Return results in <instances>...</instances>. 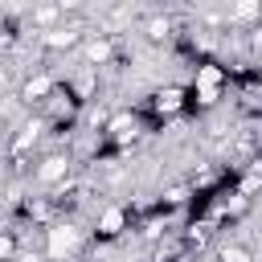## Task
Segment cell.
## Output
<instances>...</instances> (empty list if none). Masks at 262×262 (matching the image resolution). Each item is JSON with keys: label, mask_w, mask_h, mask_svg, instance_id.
I'll return each instance as SVG.
<instances>
[{"label": "cell", "mask_w": 262, "mask_h": 262, "mask_svg": "<svg viewBox=\"0 0 262 262\" xmlns=\"http://www.w3.org/2000/svg\"><path fill=\"white\" fill-rule=\"evenodd\" d=\"M41 233H45L41 237V254L49 262H74L86 250V237H82V229L74 221H49Z\"/></svg>", "instance_id": "cell-1"}, {"label": "cell", "mask_w": 262, "mask_h": 262, "mask_svg": "<svg viewBox=\"0 0 262 262\" xmlns=\"http://www.w3.org/2000/svg\"><path fill=\"white\" fill-rule=\"evenodd\" d=\"M225 86H229L225 70H221L217 61H201L196 74H192V90H188V94L196 98V106H217L221 94H225Z\"/></svg>", "instance_id": "cell-2"}, {"label": "cell", "mask_w": 262, "mask_h": 262, "mask_svg": "<svg viewBox=\"0 0 262 262\" xmlns=\"http://www.w3.org/2000/svg\"><path fill=\"white\" fill-rule=\"evenodd\" d=\"M57 90V78L49 74V70H37V74H29L25 82H20V90H16V98L25 102V106H41L49 94Z\"/></svg>", "instance_id": "cell-3"}, {"label": "cell", "mask_w": 262, "mask_h": 262, "mask_svg": "<svg viewBox=\"0 0 262 262\" xmlns=\"http://www.w3.org/2000/svg\"><path fill=\"white\" fill-rule=\"evenodd\" d=\"M70 168H74V160L66 156V151H53V156H45L41 164H37V184H45V188H57V184H66L70 180Z\"/></svg>", "instance_id": "cell-4"}, {"label": "cell", "mask_w": 262, "mask_h": 262, "mask_svg": "<svg viewBox=\"0 0 262 262\" xmlns=\"http://www.w3.org/2000/svg\"><path fill=\"white\" fill-rule=\"evenodd\" d=\"M82 57H86V66H90V70L115 66V41H111L106 33H98V37H86V41H82Z\"/></svg>", "instance_id": "cell-5"}, {"label": "cell", "mask_w": 262, "mask_h": 262, "mask_svg": "<svg viewBox=\"0 0 262 262\" xmlns=\"http://www.w3.org/2000/svg\"><path fill=\"white\" fill-rule=\"evenodd\" d=\"M41 45L49 53H66V49H78L82 45V33H78V25H53V29L41 33Z\"/></svg>", "instance_id": "cell-6"}, {"label": "cell", "mask_w": 262, "mask_h": 262, "mask_svg": "<svg viewBox=\"0 0 262 262\" xmlns=\"http://www.w3.org/2000/svg\"><path fill=\"white\" fill-rule=\"evenodd\" d=\"M184 106H188V90H180V86H164V90L151 94V111H156L160 119H172V115H180Z\"/></svg>", "instance_id": "cell-7"}, {"label": "cell", "mask_w": 262, "mask_h": 262, "mask_svg": "<svg viewBox=\"0 0 262 262\" xmlns=\"http://www.w3.org/2000/svg\"><path fill=\"white\" fill-rule=\"evenodd\" d=\"M127 221H131V217H127L123 205H106V209L98 213V221H94V233H98L102 242H115V237L127 229Z\"/></svg>", "instance_id": "cell-8"}, {"label": "cell", "mask_w": 262, "mask_h": 262, "mask_svg": "<svg viewBox=\"0 0 262 262\" xmlns=\"http://www.w3.org/2000/svg\"><path fill=\"white\" fill-rule=\"evenodd\" d=\"M94 90H98V70H90V66L66 78V94H70L74 102H90V98H94Z\"/></svg>", "instance_id": "cell-9"}, {"label": "cell", "mask_w": 262, "mask_h": 262, "mask_svg": "<svg viewBox=\"0 0 262 262\" xmlns=\"http://www.w3.org/2000/svg\"><path fill=\"white\" fill-rule=\"evenodd\" d=\"M106 139H115V143H135V135H139V123H135V115L131 111H119V115H111L106 119Z\"/></svg>", "instance_id": "cell-10"}, {"label": "cell", "mask_w": 262, "mask_h": 262, "mask_svg": "<svg viewBox=\"0 0 262 262\" xmlns=\"http://www.w3.org/2000/svg\"><path fill=\"white\" fill-rule=\"evenodd\" d=\"M262 16V0H233L229 4V20H258Z\"/></svg>", "instance_id": "cell-11"}, {"label": "cell", "mask_w": 262, "mask_h": 262, "mask_svg": "<svg viewBox=\"0 0 262 262\" xmlns=\"http://www.w3.org/2000/svg\"><path fill=\"white\" fill-rule=\"evenodd\" d=\"M57 16H61L57 0H53V4H37V8H33V25H41V29H53V25H57Z\"/></svg>", "instance_id": "cell-12"}, {"label": "cell", "mask_w": 262, "mask_h": 262, "mask_svg": "<svg viewBox=\"0 0 262 262\" xmlns=\"http://www.w3.org/2000/svg\"><path fill=\"white\" fill-rule=\"evenodd\" d=\"M258 188H262V160H254V168H250V172L242 176V184H237V192H242V196H254Z\"/></svg>", "instance_id": "cell-13"}, {"label": "cell", "mask_w": 262, "mask_h": 262, "mask_svg": "<svg viewBox=\"0 0 262 262\" xmlns=\"http://www.w3.org/2000/svg\"><path fill=\"white\" fill-rule=\"evenodd\" d=\"M188 196H192V184H172V188H164V209L188 205Z\"/></svg>", "instance_id": "cell-14"}, {"label": "cell", "mask_w": 262, "mask_h": 262, "mask_svg": "<svg viewBox=\"0 0 262 262\" xmlns=\"http://www.w3.org/2000/svg\"><path fill=\"white\" fill-rule=\"evenodd\" d=\"M20 258V237L16 233H0V262H16Z\"/></svg>", "instance_id": "cell-15"}, {"label": "cell", "mask_w": 262, "mask_h": 262, "mask_svg": "<svg viewBox=\"0 0 262 262\" xmlns=\"http://www.w3.org/2000/svg\"><path fill=\"white\" fill-rule=\"evenodd\" d=\"M168 33H172V20H168V16L147 20V37H151V41H168Z\"/></svg>", "instance_id": "cell-16"}, {"label": "cell", "mask_w": 262, "mask_h": 262, "mask_svg": "<svg viewBox=\"0 0 262 262\" xmlns=\"http://www.w3.org/2000/svg\"><path fill=\"white\" fill-rule=\"evenodd\" d=\"M221 262H250V250L246 246H225L221 250Z\"/></svg>", "instance_id": "cell-17"}, {"label": "cell", "mask_w": 262, "mask_h": 262, "mask_svg": "<svg viewBox=\"0 0 262 262\" xmlns=\"http://www.w3.org/2000/svg\"><path fill=\"white\" fill-rule=\"evenodd\" d=\"M250 45H254V49H258V53H262V25H258V29H254V37H250Z\"/></svg>", "instance_id": "cell-18"}, {"label": "cell", "mask_w": 262, "mask_h": 262, "mask_svg": "<svg viewBox=\"0 0 262 262\" xmlns=\"http://www.w3.org/2000/svg\"><path fill=\"white\" fill-rule=\"evenodd\" d=\"M0 8H4V0H0Z\"/></svg>", "instance_id": "cell-19"}]
</instances>
